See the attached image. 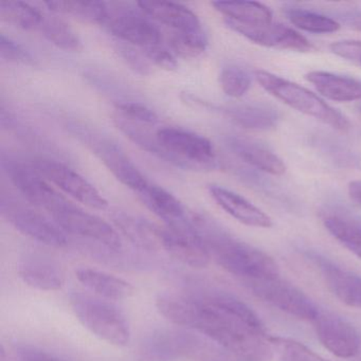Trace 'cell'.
<instances>
[{"label": "cell", "instance_id": "1", "mask_svg": "<svg viewBox=\"0 0 361 361\" xmlns=\"http://www.w3.org/2000/svg\"><path fill=\"white\" fill-rule=\"evenodd\" d=\"M158 312L177 326L196 331L246 361H270V337L257 312L230 293H160Z\"/></svg>", "mask_w": 361, "mask_h": 361}, {"label": "cell", "instance_id": "2", "mask_svg": "<svg viewBox=\"0 0 361 361\" xmlns=\"http://www.w3.org/2000/svg\"><path fill=\"white\" fill-rule=\"evenodd\" d=\"M193 223L211 259L240 282L280 274L278 264L267 253L238 240L213 219L193 213Z\"/></svg>", "mask_w": 361, "mask_h": 361}, {"label": "cell", "instance_id": "3", "mask_svg": "<svg viewBox=\"0 0 361 361\" xmlns=\"http://www.w3.org/2000/svg\"><path fill=\"white\" fill-rule=\"evenodd\" d=\"M69 302L78 320L99 339L118 348L130 343V324L115 304L80 293H71Z\"/></svg>", "mask_w": 361, "mask_h": 361}, {"label": "cell", "instance_id": "4", "mask_svg": "<svg viewBox=\"0 0 361 361\" xmlns=\"http://www.w3.org/2000/svg\"><path fill=\"white\" fill-rule=\"evenodd\" d=\"M255 78L266 92L291 109L314 118L339 132L350 130V122L340 111L306 88L265 71H255Z\"/></svg>", "mask_w": 361, "mask_h": 361}, {"label": "cell", "instance_id": "5", "mask_svg": "<svg viewBox=\"0 0 361 361\" xmlns=\"http://www.w3.org/2000/svg\"><path fill=\"white\" fill-rule=\"evenodd\" d=\"M155 136L169 164L187 170L216 168L214 147L206 137L179 128H160Z\"/></svg>", "mask_w": 361, "mask_h": 361}, {"label": "cell", "instance_id": "6", "mask_svg": "<svg viewBox=\"0 0 361 361\" xmlns=\"http://www.w3.org/2000/svg\"><path fill=\"white\" fill-rule=\"evenodd\" d=\"M255 297L300 320L312 321L321 308L305 293L280 274L242 282Z\"/></svg>", "mask_w": 361, "mask_h": 361}, {"label": "cell", "instance_id": "7", "mask_svg": "<svg viewBox=\"0 0 361 361\" xmlns=\"http://www.w3.org/2000/svg\"><path fill=\"white\" fill-rule=\"evenodd\" d=\"M147 16L140 8L137 11L119 4H107L104 25L122 43L145 50L162 44L161 31Z\"/></svg>", "mask_w": 361, "mask_h": 361}, {"label": "cell", "instance_id": "8", "mask_svg": "<svg viewBox=\"0 0 361 361\" xmlns=\"http://www.w3.org/2000/svg\"><path fill=\"white\" fill-rule=\"evenodd\" d=\"M71 128L73 134L94 152L111 174L126 187L138 193L149 183L116 143L102 135L86 130L84 126H73Z\"/></svg>", "mask_w": 361, "mask_h": 361}, {"label": "cell", "instance_id": "9", "mask_svg": "<svg viewBox=\"0 0 361 361\" xmlns=\"http://www.w3.org/2000/svg\"><path fill=\"white\" fill-rule=\"evenodd\" d=\"M54 221L65 232L99 243L111 250L121 249L122 240L118 232L104 219L86 212L71 202H67L51 214Z\"/></svg>", "mask_w": 361, "mask_h": 361}, {"label": "cell", "instance_id": "10", "mask_svg": "<svg viewBox=\"0 0 361 361\" xmlns=\"http://www.w3.org/2000/svg\"><path fill=\"white\" fill-rule=\"evenodd\" d=\"M3 166L16 189L37 208L44 209L50 214L68 202L44 178L32 164H25L18 160H4Z\"/></svg>", "mask_w": 361, "mask_h": 361}, {"label": "cell", "instance_id": "11", "mask_svg": "<svg viewBox=\"0 0 361 361\" xmlns=\"http://www.w3.org/2000/svg\"><path fill=\"white\" fill-rule=\"evenodd\" d=\"M1 214L18 231L50 247L66 246L67 236L56 221L16 200H1Z\"/></svg>", "mask_w": 361, "mask_h": 361}, {"label": "cell", "instance_id": "12", "mask_svg": "<svg viewBox=\"0 0 361 361\" xmlns=\"http://www.w3.org/2000/svg\"><path fill=\"white\" fill-rule=\"evenodd\" d=\"M31 164L44 178L81 204L97 210L107 208L106 200L100 192L73 169L45 158H37Z\"/></svg>", "mask_w": 361, "mask_h": 361}, {"label": "cell", "instance_id": "13", "mask_svg": "<svg viewBox=\"0 0 361 361\" xmlns=\"http://www.w3.org/2000/svg\"><path fill=\"white\" fill-rule=\"evenodd\" d=\"M312 323L319 341L331 354L346 359L360 354L361 331L343 317L321 308Z\"/></svg>", "mask_w": 361, "mask_h": 361}, {"label": "cell", "instance_id": "14", "mask_svg": "<svg viewBox=\"0 0 361 361\" xmlns=\"http://www.w3.org/2000/svg\"><path fill=\"white\" fill-rule=\"evenodd\" d=\"M303 255L316 268L329 290L339 301L361 310V274L312 249H304Z\"/></svg>", "mask_w": 361, "mask_h": 361}, {"label": "cell", "instance_id": "15", "mask_svg": "<svg viewBox=\"0 0 361 361\" xmlns=\"http://www.w3.org/2000/svg\"><path fill=\"white\" fill-rule=\"evenodd\" d=\"M225 23L234 32L264 47L298 52L314 50V46L303 35L281 24L244 25L227 20Z\"/></svg>", "mask_w": 361, "mask_h": 361}, {"label": "cell", "instance_id": "16", "mask_svg": "<svg viewBox=\"0 0 361 361\" xmlns=\"http://www.w3.org/2000/svg\"><path fill=\"white\" fill-rule=\"evenodd\" d=\"M159 244L160 250L194 269H202L210 264V253L196 232L194 223L193 227L185 229L160 227Z\"/></svg>", "mask_w": 361, "mask_h": 361}, {"label": "cell", "instance_id": "17", "mask_svg": "<svg viewBox=\"0 0 361 361\" xmlns=\"http://www.w3.org/2000/svg\"><path fill=\"white\" fill-rule=\"evenodd\" d=\"M139 198L149 210L166 223V227L183 229L193 225L192 215L170 192L149 183L140 192Z\"/></svg>", "mask_w": 361, "mask_h": 361}, {"label": "cell", "instance_id": "18", "mask_svg": "<svg viewBox=\"0 0 361 361\" xmlns=\"http://www.w3.org/2000/svg\"><path fill=\"white\" fill-rule=\"evenodd\" d=\"M18 274L25 284L41 291L62 289L66 281L64 268L51 257L31 255L18 263Z\"/></svg>", "mask_w": 361, "mask_h": 361}, {"label": "cell", "instance_id": "19", "mask_svg": "<svg viewBox=\"0 0 361 361\" xmlns=\"http://www.w3.org/2000/svg\"><path fill=\"white\" fill-rule=\"evenodd\" d=\"M321 219L325 229L342 246L361 259V217L342 206L323 209Z\"/></svg>", "mask_w": 361, "mask_h": 361}, {"label": "cell", "instance_id": "20", "mask_svg": "<svg viewBox=\"0 0 361 361\" xmlns=\"http://www.w3.org/2000/svg\"><path fill=\"white\" fill-rule=\"evenodd\" d=\"M209 193L215 202L230 216L249 227L270 228L272 221L261 209L235 192L221 185H210Z\"/></svg>", "mask_w": 361, "mask_h": 361}, {"label": "cell", "instance_id": "21", "mask_svg": "<svg viewBox=\"0 0 361 361\" xmlns=\"http://www.w3.org/2000/svg\"><path fill=\"white\" fill-rule=\"evenodd\" d=\"M180 360L246 361L200 334L175 331Z\"/></svg>", "mask_w": 361, "mask_h": 361}, {"label": "cell", "instance_id": "22", "mask_svg": "<svg viewBox=\"0 0 361 361\" xmlns=\"http://www.w3.org/2000/svg\"><path fill=\"white\" fill-rule=\"evenodd\" d=\"M227 145L240 159L261 172L274 176H281L286 172L284 161L271 149L257 141L233 136L227 139Z\"/></svg>", "mask_w": 361, "mask_h": 361}, {"label": "cell", "instance_id": "23", "mask_svg": "<svg viewBox=\"0 0 361 361\" xmlns=\"http://www.w3.org/2000/svg\"><path fill=\"white\" fill-rule=\"evenodd\" d=\"M137 5L145 16L170 27L174 32L202 30L197 16L185 6L166 1H139Z\"/></svg>", "mask_w": 361, "mask_h": 361}, {"label": "cell", "instance_id": "24", "mask_svg": "<svg viewBox=\"0 0 361 361\" xmlns=\"http://www.w3.org/2000/svg\"><path fill=\"white\" fill-rule=\"evenodd\" d=\"M306 80L325 98L336 102L361 100V80L329 71H310Z\"/></svg>", "mask_w": 361, "mask_h": 361}, {"label": "cell", "instance_id": "25", "mask_svg": "<svg viewBox=\"0 0 361 361\" xmlns=\"http://www.w3.org/2000/svg\"><path fill=\"white\" fill-rule=\"evenodd\" d=\"M75 276L86 288L94 293L97 297L109 301H121L133 297L135 288L130 282L92 268H79Z\"/></svg>", "mask_w": 361, "mask_h": 361}, {"label": "cell", "instance_id": "26", "mask_svg": "<svg viewBox=\"0 0 361 361\" xmlns=\"http://www.w3.org/2000/svg\"><path fill=\"white\" fill-rule=\"evenodd\" d=\"M223 111L234 123L247 130H270L280 120V115L276 109L264 103L233 105L225 107Z\"/></svg>", "mask_w": 361, "mask_h": 361}, {"label": "cell", "instance_id": "27", "mask_svg": "<svg viewBox=\"0 0 361 361\" xmlns=\"http://www.w3.org/2000/svg\"><path fill=\"white\" fill-rule=\"evenodd\" d=\"M138 361H180L173 329H156L143 338L137 352Z\"/></svg>", "mask_w": 361, "mask_h": 361}, {"label": "cell", "instance_id": "28", "mask_svg": "<svg viewBox=\"0 0 361 361\" xmlns=\"http://www.w3.org/2000/svg\"><path fill=\"white\" fill-rule=\"evenodd\" d=\"M215 10L225 20L244 25H265L272 23V13L266 6L253 1H215Z\"/></svg>", "mask_w": 361, "mask_h": 361}, {"label": "cell", "instance_id": "29", "mask_svg": "<svg viewBox=\"0 0 361 361\" xmlns=\"http://www.w3.org/2000/svg\"><path fill=\"white\" fill-rule=\"evenodd\" d=\"M54 13L73 16L82 22L104 25L107 4L101 1H47L44 4Z\"/></svg>", "mask_w": 361, "mask_h": 361}, {"label": "cell", "instance_id": "30", "mask_svg": "<svg viewBox=\"0 0 361 361\" xmlns=\"http://www.w3.org/2000/svg\"><path fill=\"white\" fill-rule=\"evenodd\" d=\"M45 13L30 4L22 1H1L0 18L4 22L23 30L39 31Z\"/></svg>", "mask_w": 361, "mask_h": 361}, {"label": "cell", "instance_id": "31", "mask_svg": "<svg viewBox=\"0 0 361 361\" xmlns=\"http://www.w3.org/2000/svg\"><path fill=\"white\" fill-rule=\"evenodd\" d=\"M39 31L50 43L61 49L66 51H80L83 48L77 32L64 20L56 16L45 14Z\"/></svg>", "mask_w": 361, "mask_h": 361}, {"label": "cell", "instance_id": "32", "mask_svg": "<svg viewBox=\"0 0 361 361\" xmlns=\"http://www.w3.org/2000/svg\"><path fill=\"white\" fill-rule=\"evenodd\" d=\"M285 16L293 26L306 32L327 35L340 29L339 23L333 18L301 8H288L285 10Z\"/></svg>", "mask_w": 361, "mask_h": 361}, {"label": "cell", "instance_id": "33", "mask_svg": "<svg viewBox=\"0 0 361 361\" xmlns=\"http://www.w3.org/2000/svg\"><path fill=\"white\" fill-rule=\"evenodd\" d=\"M169 45L175 56L183 59H195L206 51L208 39L204 31L193 32H173Z\"/></svg>", "mask_w": 361, "mask_h": 361}, {"label": "cell", "instance_id": "34", "mask_svg": "<svg viewBox=\"0 0 361 361\" xmlns=\"http://www.w3.org/2000/svg\"><path fill=\"white\" fill-rule=\"evenodd\" d=\"M274 352L280 361H329L301 342L286 337H270Z\"/></svg>", "mask_w": 361, "mask_h": 361}, {"label": "cell", "instance_id": "35", "mask_svg": "<svg viewBox=\"0 0 361 361\" xmlns=\"http://www.w3.org/2000/svg\"><path fill=\"white\" fill-rule=\"evenodd\" d=\"M219 84L221 90L231 98H240L244 96L251 86L249 73L235 65L226 66L219 75Z\"/></svg>", "mask_w": 361, "mask_h": 361}, {"label": "cell", "instance_id": "36", "mask_svg": "<svg viewBox=\"0 0 361 361\" xmlns=\"http://www.w3.org/2000/svg\"><path fill=\"white\" fill-rule=\"evenodd\" d=\"M118 116L139 124V126H154L159 121L157 114L147 105L138 102H122L117 105Z\"/></svg>", "mask_w": 361, "mask_h": 361}, {"label": "cell", "instance_id": "37", "mask_svg": "<svg viewBox=\"0 0 361 361\" xmlns=\"http://www.w3.org/2000/svg\"><path fill=\"white\" fill-rule=\"evenodd\" d=\"M317 145H318L319 149L322 151L331 161L344 166V168L346 166L355 168L360 161L356 154L353 153L350 149L333 139H321Z\"/></svg>", "mask_w": 361, "mask_h": 361}, {"label": "cell", "instance_id": "38", "mask_svg": "<svg viewBox=\"0 0 361 361\" xmlns=\"http://www.w3.org/2000/svg\"><path fill=\"white\" fill-rule=\"evenodd\" d=\"M0 54H1V59L6 62L27 65V66L35 65L32 54L18 42L13 41L11 37H6L5 35H1L0 37Z\"/></svg>", "mask_w": 361, "mask_h": 361}, {"label": "cell", "instance_id": "39", "mask_svg": "<svg viewBox=\"0 0 361 361\" xmlns=\"http://www.w3.org/2000/svg\"><path fill=\"white\" fill-rule=\"evenodd\" d=\"M118 54L123 59L124 62L134 69L136 73H141V75H149L151 66L149 64V60L145 54H141L140 51L136 49L134 46L128 45H119L117 48Z\"/></svg>", "mask_w": 361, "mask_h": 361}, {"label": "cell", "instance_id": "40", "mask_svg": "<svg viewBox=\"0 0 361 361\" xmlns=\"http://www.w3.org/2000/svg\"><path fill=\"white\" fill-rule=\"evenodd\" d=\"M147 60L164 71H173L178 67V63L176 61V56L173 54L172 50L166 48V46L160 45L155 47L149 48V49L142 50Z\"/></svg>", "mask_w": 361, "mask_h": 361}, {"label": "cell", "instance_id": "41", "mask_svg": "<svg viewBox=\"0 0 361 361\" xmlns=\"http://www.w3.org/2000/svg\"><path fill=\"white\" fill-rule=\"evenodd\" d=\"M331 50L336 56L350 61H357L361 64V42H336L331 45Z\"/></svg>", "mask_w": 361, "mask_h": 361}, {"label": "cell", "instance_id": "42", "mask_svg": "<svg viewBox=\"0 0 361 361\" xmlns=\"http://www.w3.org/2000/svg\"><path fill=\"white\" fill-rule=\"evenodd\" d=\"M20 361H65L51 353L33 345H18L16 348Z\"/></svg>", "mask_w": 361, "mask_h": 361}, {"label": "cell", "instance_id": "43", "mask_svg": "<svg viewBox=\"0 0 361 361\" xmlns=\"http://www.w3.org/2000/svg\"><path fill=\"white\" fill-rule=\"evenodd\" d=\"M348 195L355 202L361 206V180H355L348 185Z\"/></svg>", "mask_w": 361, "mask_h": 361}, {"label": "cell", "instance_id": "44", "mask_svg": "<svg viewBox=\"0 0 361 361\" xmlns=\"http://www.w3.org/2000/svg\"><path fill=\"white\" fill-rule=\"evenodd\" d=\"M344 20L346 24L350 25L356 30L361 31V12H352V13H346L343 16Z\"/></svg>", "mask_w": 361, "mask_h": 361}, {"label": "cell", "instance_id": "45", "mask_svg": "<svg viewBox=\"0 0 361 361\" xmlns=\"http://www.w3.org/2000/svg\"><path fill=\"white\" fill-rule=\"evenodd\" d=\"M358 109H359V111H360V113H361V104H360V105H359V106H358Z\"/></svg>", "mask_w": 361, "mask_h": 361}, {"label": "cell", "instance_id": "46", "mask_svg": "<svg viewBox=\"0 0 361 361\" xmlns=\"http://www.w3.org/2000/svg\"><path fill=\"white\" fill-rule=\"evenodd\" d=\"M358 361H361V357H360V359H359V360H358Z\"/></svg>", "mask_w": 361, "mask_h": 361}]
</instances>
